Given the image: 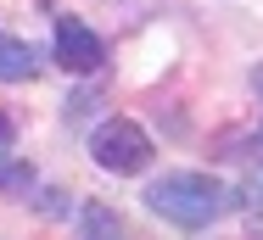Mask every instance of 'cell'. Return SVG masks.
I'll return each mask as SVG.
<instances>
[{"label": "cell", "mask_w": 263, "mask_h": 240, "mask_svg": "<svg viewBox=\"0 0 263 240\" xmlns=\"http://www.w3.org/2000/svg\"><path fill=\"white\" fill-rule=\"evenodd\" d=\"M146 207L174 229H208L235 207V190L208 173H162L146 185Z\"/></svg>", "instance_id": "6da1fadb"}, {"label": "cell", "mask_w": 263, "mask_h": 240, "mask_svg": "<svg viewBox=\"0 0 263 240\" xmlns=\"http://www.w3.org/2000/svg\"><path fill=\"white\" fill-rule=\"evenodd\" d=\"M90 156H96L101 173L135 179V173L152 168L157 145H152V134H146L135 117H106V123H96V134H90Z\"/></svg>", "instance_id": "7a4b0ae2"}, {"label": "cell", "mask_w": 263, "mask_h": 240, "mask_svg": "<svg viewBox=\"0 0 263 240\" xmlns=\"http://www.w3.org/2000/svg\"><path fill=\"white\" fill-rule=\"evenodd\" d=\"M51 50H56V62H62L73 78H96L106 67V45H101V34H96L84 17H56Z\"/></svg>", "instance_id": "3957f363"}, {"label": "cell", "mask_w": 263, "mask_h": 240, "mask_svg": "<svg viewBox=\"0 0 263 240\" xmlns=\"http://www.w3.org/2000/svg\"><path fill=\"white\" fill-rule=\"evenodd\" d=\"M40 78V50L17 34H0V84H28Z\"/></svg>", "instance_id": "277c9868"}, {"label": "cell", "mask_w": 263, "mask_h": 240, "mask_svg": "<svg viewBox=\"0 0 263 240\" xmlns=\"http://www.w3.org/2000/svg\"><path fill=\"white\" fill-rule=\"evenodd\" d=\"M79 240H123V218L106 201H84L79 207Z\"/></svg>", "instance_id": "5b68a950"}, {"label": "cell", "mask_w": 263, "mask_h": 240, "mask_svg": "<svg viewBox=\"0 0 263 240\" xmlns=\"http://www.w3.org/2000/svg\"><path fill=\"white\" fill-rule=\"evenodd\" d=\"M235 207H247V212H258V218H263V162H252V179L235 190Z\"/></svg>", "instance_id": "8992f818"}, {"label": "cell", "mask_w": 263, "mask_h": 240, "mask_svg": "<svg viewBox=\"0 0 263 240\" xmlns=\"http://www.w3.org/2000/svg\"><path fill=\"white\" fill-rule=\"evenodd\" d=\"M11 151H17V123H11L6 112H0V168L11 162Z\"/></svg>", "instance_id": "52a82bcc"}, {"label": "cell", "mask_w": 263, "mask_h": 240, "mask_svg": "<svg viewBox=\"0 0 263 240\" xmlns=\"http://www.w3.org/2000/svg\"><path fill=\"white\" fill-rule=\"evenodd\" d=\"M252 95L263 101V62H258V67H252ZM252 151H258L252 162H263V129H258V140H252Z\"/></svg>", "instance_id": "ba28073f"}]
</instances>
